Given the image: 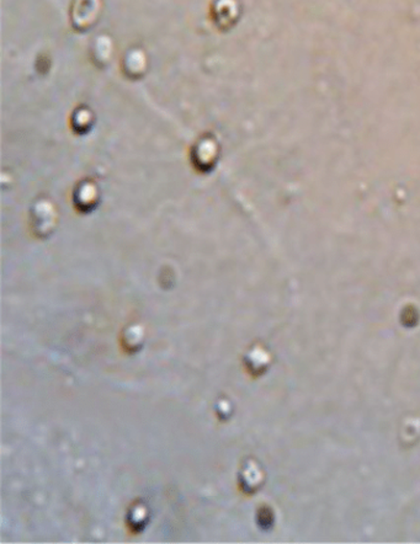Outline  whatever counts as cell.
<instances>
[{
	"instance_id": "obj_1",
	"label": "cell",
	"mask_w": 420,
	"mask_h": 544,
	"mask_svg": "<svg viewBox=\"0 0 420 544\" xmlns=\"http://www.w3.org/2000/svg\"><path fill=\"white\" fill-rule=\"evenodd\" d=\"M33 224L36 233L43 236V233H50L55 224V211L52 206L45 201H41L35 206L33 210Z\"/></svg>"
}]
</instances>
